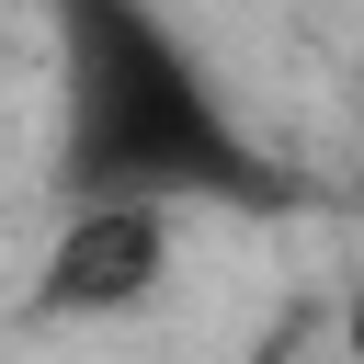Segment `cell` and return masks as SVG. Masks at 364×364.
<instances>
[{
	"instance_id": "7a4b0ae2",
	"label": "cell",
	"mask_w": 364,
	"mask_h": 364,
	"mask_svg": "<svg viewBox=\"0 0 364 364\" xmlns=\"http://www.w3.org/2000/svg\"><path fill=\"white\" fill-rule=\"evenodd\" d=\"M182 273V205L159 193H68L46 262H34V307L46 318H125Z\"/></svg>"
},
{
	"instance_id": "6da1fadb",
	"label": "cell",
	"mask_w": 364,
	"mask_h": 364,
	"mask_svg": "<svg viewBox=\"0 0 364 364\" xmlns=\"http://www.w3.org/2000/svg\"><path fill=\"white\" fill-rule=\"evenodd\" d=\"M57 23H68V193H159V205L262 193V148L148 0H57Z\"/></svg>"
},
{
	"instance_id": "3957f363",
	"label": "cell",
	"mask_w": 364,
	"mask_h": 364,
	"mask_svg": "<svg viewBox=\"0 0 364 364\" xmlns=\"http://www.w3.org/2000/svg\"><path fill=\"white\" fill-rule=\"evenodd\" d=\"M318 364H364V341H341V353H318Z\"/></svg>"
}]
</instances>
